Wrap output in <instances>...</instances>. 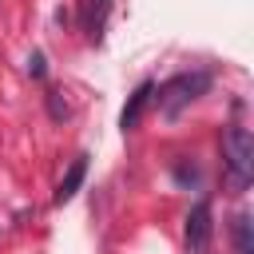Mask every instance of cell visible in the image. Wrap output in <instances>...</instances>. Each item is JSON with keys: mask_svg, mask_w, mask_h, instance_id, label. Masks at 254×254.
I'll return each instance as SVG.
<instances>
[{"mask_svg": "<svg viewBox=\"0 0 254 254\" xmlns=\"http://www.w3.org/2000/svg\"><path fill=\"white\" fill-rule=\"evenodd\" d=\"M222 159H226V171H230L234 187L246 190L250 179H254V135L242 123H226L222 127Z\"/></svg>", "mask_w": 254, "mask_h": 254, "instance_id": "1", "label": "cell"}, {"mask_svg": "<svg viewBox=\"0 0 254 254\" xmlns=\"http://www.w3.org/2000/svg\"><path fill=\"white\" fill-rule=\"evenodd\" d=\"M210 83H214L210 71H179V75H171V79L159 87V111H163L167 119H175L187 103H194L198 95H206Z\"/></svg>", "mask_w": 254, "mask_h": 254, "instance_id": "2", "label": "cell"}, {"mask_svg": "<svg viewBox=\"0 0 254 254\" xmlns=\"http://www.w3.org/2000/svg\"><path fill=\"white\" fill-rule=\"evenodd\" d=\"M151 95H155V79H143V83L131 91V99H127L123 111H119V127H123V131H135V127H139V119H143Z\"/></svg>", "mask_w": 254, "mask_h": 254, "instance_id": "3", "label": "cell"}, {"mask_svg": "<svg viewBox=\"0 0 254 254\" xmlns=\"http://www.w3.org/2000/svg\"><path fill=\"white\" fill-rule=\"evenodd\" d=\"M210 202L202 198V202H194L190 206V214H187V246L190 250H202L206 242H210Z\"/></svg>", "mask_w": 254, "mask_h": 254, "instance_id": "4", "label": "cell"}, {"mask_svg": "<svg viewBox=\"0 0 254 254\" xmlns=\"http://www.w3.org/2000/svg\"><path fill=\"white\" fill-rule=\"evenodd\" d=\"M83 179H87V155H75V159H71V167L64 171V179H60V187H56V194H52V202H56V206H64V202H71V198L79 194V187H83Z\"/></svg>", "mask_w": 254, "mask_h": 254, "instance_id": "5", "label": "cell"}, {"mask_svg": "<svg viewBox=\"0 0 254 254\" xmlns=\"http://www.w3.org/2000/svg\"><path fill=\"white\" fill-rule=\"evenodd\" d=\"M115 0H83V32L91 44H103V28H107V12Z\"/></svg>", "mask_w": 254, "mask_h": 254, "instance_id": "6", "label": "cell"}, {"mask_svg": "<svg viewBox=\"0 0 254 254\" xmlns=\"http://www.w3.org/2000/svg\"><path fill=\"white\" fill-rule=\"evenodd\" d=\"M44 103H48V115H52L56 123H64V119L71 115V107H67V99H64L60 87H48V91H44Z\"/></svg>", "mask_w": 254, "mask_h": 254, "instance_id": "7", "label": "cell"}, {"mask_svg": "<svg viewBox=\"0 0 254 254\" xmlns=\"http://www.w3.org/2000/svg\"><path fill=\"white\" fill-rule=\"evenodd\" d=\"M234 246H238V254H254V242H250V214H238V218H234Z\"/></svg>", "mask_w": 254, "mask_h": 254, "instance_id": "8", "label": "cell"}, {"mask_svg": "<svg viewBox=\"0 0 254 254\" xmlns=\"http://www.w3.org/2000/svg\"><path fill=\"white\" fill-rule=\"evenodd\" d=\"M44 71H48L44 52H32V56H28V75H32V79H44Z\"/></svg>", "mask_w": 254, "mask_h": 254, "instance_id": "9", "label": "cell"}]
</instances>
